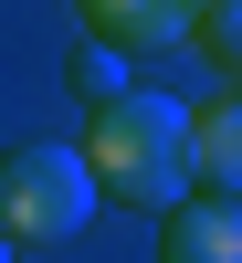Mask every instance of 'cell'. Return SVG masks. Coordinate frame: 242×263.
<instances>
[{
	"mask_svg": "<svg viewBox=\"0 0 242 263\" xmlns=\"http://www.w3.org/2000/svg\"><path fill=\"white\" fill-rule=\"evenodd\" d=\"M84 179H95V200H126V211H179L190 200V116L179 95H147V84H126V95L84 105Z\"/></svg>",
	"mask_w": 242,
	"mask_h": 263,
	"instance_id": "6da1fadb",
	"label": "cell"
},
{
	"mask_svg": "<svg viewBox=\"0 0 242 263\" xmlns=\"http://www.w3.org/2000/svg\"><path fill=\"white\" fill-rule=\"evenodd\" d=\"M95 221V179L74 147H0V242L11 253H53Z\"/></svg>",
	"mask_w": 242,
	"mask_h": 263,
	"instance_id": "7a4b0ae2",
	"label": "cell"
},
{
	"mask_svg": "<svg viewBox=\"0 0 242 263\" xmlns=\"http://www.w3.org/2000/svg\"><path fill=\"white\" fill-rule=\"evenodd\" d=\"M74 11H84V42H105V53H169V42H190L200 0H74Z\"/></svg>",
	"mask_w": 242,
	"mask_h": 263,
	"instance_id": "3957f363",
	"label": "cell"
},
{
	"mask_svg": "<svg viewBox=\"0 0 242 263\" xmlns=\"http://www.w3.org/2000/svg\"><path fill=\"white\" fill-rule=\"evenodd\" d=\"M158 263H242V200L190 190L179 211H158Z\"/></svg>",
	"mask_w": 242,
	"mask_h": 263,
	"instance_id": "277c9868",
	"label": "cell"
},
{
	"mask_svg": "<svg viewBox=\"0 0 242 263\" xmlns=\"http://www.w3.org/2000/svg\"><path fill=\"white\" fill-rule=\"evenodd\" d=\"M190 190H211V200H242V95L190 105Z\"/></svg>",
	"mask_w": 242,
	"mask_h": 263,
	"instance_id": "5b68a950",
	"label": "cell"
},
{
	"mask_svg": "<svg viewBox=\"0 0 242 263\" xmlns=\"http://www.w3.org/2000/svg\"><path fill=\"white\" fill-rule=\"evenodd\" d=\"M190 42H200L221 74H242V0H200V21H190Z\"/></svg>",
	"mask_w": 242,
	"mask_h": 263,
	"instance_id": "8992f818",
	"label": "cell"
},
{
	"mask_svg": "<svg viewBox=\"0 0 242 263\" xmlns=\"http://www.w3.org/2000/svg\"><path fill=\"white\" fill-rule=\"evenodd\" d=\"M74 95H84V105L126 95V53H105V42H84V53H74Z\"/></svg>",
	"mask_w": 242,
	"mask_h": 263,
	"instance_id": "52a82bcc",
	"label": "cell"
},
{
	"mask_svg": "<svg viewBox=\"0 0 242 263\" xmlns=\"http://www.w3.org/2000/svg\"><path fill=\"white\" fill-rule=\"evenodd\" d=\"M0 263H11V242H0Z\"/></svg>",
	"mask_w": 242,
	"mask_h": 263,
	"instance_id": "ba28073f",
	"label": "cell"
}]
</instances>
